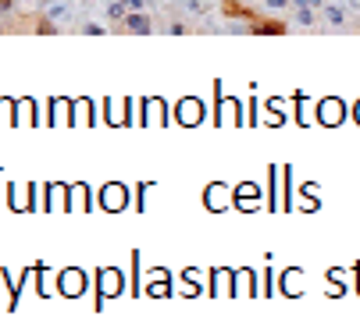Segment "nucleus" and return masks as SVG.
Wrapping results in <instances>:
<instances>
[{
	"label": "nucleus",
	"instance_id": "nucleus-2",
	"mask_svg": "<svg viewBox=\"0 0 360 327\" xmlns=\"http://www.w3.org/2000/svg\"><path fill=\"white\" fill-rule=\"evenodd\" d=\"M115 32H125V36H146V32H153L158 25H153V18L146 15V11H129L118 25H111Z\"/></svg>",
	"mask_w": 360,
	"mask_h": 327
},
{
	"label": "nucleus",
	"instance_id": "nucleus-1",
	"mask_svg": "<svg viewBox=\"0 0 360 327\" xmlns=\"http://www.w3.org/2000/svg\"><path fill=\"white\" fill-rule=\"evenodd\" d=\"M218 8H221L225 22H239L243 32H253V36H285L289 32L285 18L257 11L253 4H246V0H218Z\"/></svg>",
	"mask_w": 360,
	"mask_h": 327
},
{
	"label": "nucleus",
	"instance_id": "nucleus-6",
	"mask_svg": "<svg viewBox=\"0 0 360 327\" xmlns=\"http://www.w3.org/2000/svg\"><path fill=\"white\" fill-rule=\"evenodd\" d=\"M82 32H86V36H104L108 29H104V25H96V22H86V25H82Z\"/></svg>",
	"mask_w": 360,
	"mask_h": 327
},
{
	"label": "nucleus",
	"instance_id": "nucleus-4",
	"mask_svg": "<svg viewBox=\"0 0 360 327\" xmlns=\"http://www.w3.org/2000/svg\"><path fill=\"white\" fill-rule=\"evenodd\" d=\"M321 11H325V18H328L332 25H342V29H346V11H342L339 4H328V8H321Z\"/></svg>",
	"mask_w": 360,
	"mask_h": 327
},
{
	"label": "nucleus",
	"instance_id": "nucleus-3",
	"mask_svg": "<svg viewBox=\"0 0 360 327\" xmlns=\"http://www.w3.org/2000/svg\"><path fill=\"white\" fill-rule=\"evenodd\" d=\"M125 15H129V4H125V0H111V4H108V22H111V25H118Z\"/></svg>",
	"mask_w": 360,
	"mask_h": 327
},
{
	"label": "nucleus",
	"instance_id": "nucleus-8",
	"mask_svg": "<svg viewBox=\"0 0 360 327\" xmlns=\"http://www.w3.org/2000/svg\"><path fill=\"white\" fill-rule=\"evenodd\" d=\"M46 4H54V0H39V8H46Z\"/></svg>",
	"mask_w": 360,
	"mask_h": 327
},
{
	"label": "nucleus",
	"instance_id": "nucleus-7",
	"mask_svg": "<svg viewBox=\"0 0 360 327\" xmlns=\"http://www.w3.org/2000/svg\"><path fill=\"white\" fill-rule=\"evenodd\" d=\"M4 18H8V15H4V11H0V32H4Z\"/></svg>",
	"mask_w": 360,
	"mask_h": 327
},
{
	"label": "nucleus",
	"instance_id": "nucleus-5",
	"mask_svg": "<svg viewBox=\"0 0 360 327\" xmlns=\"http://www.w3.org/2000/svg\"><path fill=\"white\" fill-rule=\"evenodd\" d=\"M289 4H292V8H318V11H321L325 0H289Z\"/></svg>",
	"mask_w": 360,
	"mask_h": 327
}]
</instances>
